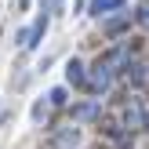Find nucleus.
I'll return each mask as SVG.
<instances>
[{
	"label": "nucleus",
	"mask_w": 149,
	"mask_h": 149,
	"mask_svg": "<svg viewBox=\"0 0 149 149\" xmlns=\"http://www.w3.org/2000/svg\"><path fill=\"white\" fill-rule=\"evenodd\" d=\"M65 84L69 87H87V69H84L80 58H69L65 62Z\"/></svg>",
	"instance_id": "8"
},
{
	"label": "nucleus",
	"mask_w": 149,
	"mask_h": 149,
	"mask_svg": "<svg viewBox=\"0 0 149 149\" xmlns=\"http://www.w3.org/2000/svg\"><path fill=\"white\" fill-rule=\"evenodd\" d=\"M98 116H102V98L73 106V124H91V120H98Z\"/></svg>",
	"instance_id": "4"
},
{
	"label": "nucleus",
	"mask_w": 149,
	"mask_h": 149,
	"mask_svg": "<svg viewBox=\"0 0 149 149\" xmlns=\"http://www.w3.org/2000/svg\"><path fill=\"white\" fill-rule=\"evenodd\" d=\"M47 26H51V15H40V18L29 26V33H26V47H29V51L40 47V40L47 36Z\"/></svg>",
	"instance_id": "7"
},
{
	"label": "nucleus",
	"mask_w": 149,
	"mask_h": 149,
	"mask_svg": "<svg viewBox=\"0 0 149 149\" xmlns=\"http://www.w3.org/2000/svg\"><path fill=\"white\" fill-rule=\"evenodd\" d=\"M124 77H127V84L135 87V91H142V87L149 84V65H146V62H138V58H131V65L124 69Z\"/></svg>",
	"instance_id": "6"
},
{
	"label": "nucleus",
	"mask_w": 149,
	"mask_h": 149,
	"mask_svg": "<svg viewBox=\"0 0 149 149\" xmlns=\"http://www.w3.org/2000/svg\"><path fill=\"white\" fill-rule=\"evenodd\" d=\"M47 109H51V102H36V106H33V124H44V120H47Z\"/></svg>",
	"instance_id": "12"
},
{
	"label": "nucleus",
	"mask_w": 149,
	"mask_h": 149,
	"mask_svg": "<svg viewBox=\"0 0 149 149\" xmlns=\"http://www.w3.org/2000/svg\"><path fill=\"white\" fill-rule=\"evenodd\" d=\"M47 102H51L55 109L69 106V87H51V91H47Z\"/></svg>",
	"instance_id": "10"
},
{
	"label": "nucleus",
	"mask_w": 149,
	"mask_h": 149,
	"mask_svg": "<svg viewBox=\"0 0 149 149\" xmlns=\"http://www.w3.org/2000/svg\"><path fill=\"white\" fill-rule=\"evenodd\" d=\"M40 11H44V15H55V11H62V0H40Z\"/></svg>",
	"instance_id": "13"
},
{
	"label": "nucleus",
	"mask_w": 149,
	"mask_h": 149,
	"mask_svg": "<svg viewBox=\"0 0 149 149\" xmlns=\"http://www.w3.org/2000/svg\"><path fill=\"white\" fill-rule=\"evenodd\" d=\"M131 58H135V51H131V44H116L113 51H106V55H102V62L109 65V69L113 73H124L131 65Z\"/></svg>",
	"instance_id": "2"
},
{
	"label": "nucleus",
	"mask_w": 149,
	"mask_h": 149,
	"mask_svg": "<svg viewBox=\"0 0 149 149\" xmlns=\"http://www.w3.org/2000/svg\"><path fill=\"white\" fill-rule=\"evenodd\" d=\"M138 22H142V26H149V4L138 7Z\"/></svg>",
	"instance_id": "14"
},
{
	"label": "nucleus",
	"mask_w": 149,
	"mask_h": 149,
	"mask_svg": "<svg viewBox=\"0 0 149 149\" xmlns=\"http://www.w3.org/2000/svg\"><path fill=\"white\" fill-rule=\"evenodd\" d=\"M102 29H106L109 36H124L131 29V11H120V15H106L102 18Z\"/></svg>",
	"instance_id": "5"
},
{
	"label": "nucleus",
	"mask_w": 149,
	"mask_h": 149,
	"mask_svg": "<svg viewBox=\"0 0 149 149\" xmlns=\"http://www.w3.org/2000/svg\"><path fill=\"white\" fill-rule=\"evenodd\" d=\"M120 124H124V131H142L146 127V106H142V102H127Z\"/></svg>",
	"instance_id": "3"
},
{
	"label": "nucleus",
	"mask_w": 149,
	"mask_h": 149,
	"mask_svg": "<svg viewBox=\"0 0 149 149\" xmlns=\"http://www.w3.org/2000/svg\"><path fill=\"white\" fill-rule=\"evenodd\" d=\"M91 15H95V18L113 15V0H91Z\"/></svg>",
	"instance_id": "11"
},
{
	"label": "nucleus",
	"mask_w": 149,
	"mask_h": 149,
	"mask_svg": "<svg viewBox=\"0 0 149 149\" xmlns=\"http://www.w3.org/2000/svg\"><path fill=\"white\" fill-rule=\"evenodd\" d=\"M113 77H116V73L98 58V62L91 65V73H87V87H84V91H91V98H102V95L113 87Z\"/></svg>",
	"instance_id": "1"
},
{
	"label": "nucleus",
	"mask_w": 149,
	"mask_h": 149,
	"mask_svg": "<svg viewBox=\"0 0 149 149\" xmlns=\"http://www.w3.org/2000/svg\"><path fill=\"white\" fill-rule=\"evenodd\" d=\"M80 146V127H65L51 138V149H77Z\"/></svg>",
	"instance_id": "9"
}]
</instances>
